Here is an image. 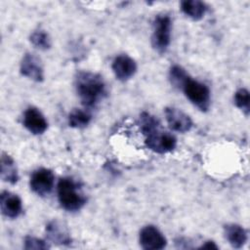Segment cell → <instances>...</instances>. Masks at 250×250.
Instances as JSON below:
<instances>
[{"label": "cell", "instance_id": "1", "mask_svg": "<svg viewBox=\"0 0 250 250\" xmlns=\"http://www.w3.org/2000/svg\"><path fill=\"white\" fill-rule=\"evenodd\" d=\"M76 93L85 107L95 106L106 95L103 77L95 72L80 71L75 77Z\"/></svg>", "mask_w": 250, "mask_h": 250}, {"label": "cell", "instance_id": "2", "mask_svg": "<svg viewBox=\"0 0 250 250\" xmlns=\"http://www.w3.org/2000/svg\"><path fill=\"white\" fill-rule=\"evenodd\" d=\"M58 198L66 211H78L86 203V197L79 191L76 183L70 178H62L58 183Z\"/></svg>", "mask_w": 250, "mask_h": 250}, {"label": "cell", "instance_id": "3", "mask_svg": "<svg viewBox=\"0 0 250 250\" xmlns=\"http://www.w3.org/2000/svg\"><path fill=\"white\" fill-rule=\"evenodd\" d=\"M181 90H183L190 103L201 111H207L209 109L211 104L210 90L205 84L194 80L189 76L184 83Z\"/></svg>", "mask_w": 250, "mask_h": 250}, {"label": "cell", "instance_id": "4", "mask_svg": "<svg viewBox=\"0 0 250 250\" xmlns=\"http://www.w3.org/2000/svg\"><path fill=\"white\" fill-rule=\"evenodd\" d=\"M172 21L167 15H158L153 21L151 45L155 51L162 54L166 52L171 42Z\"/></svg>", "mask_w": 250, "mask_h": 250}, {"label": "cell", "instance_id": "5", "mask_svg": "<svg viewBox=\"0 0 250 250\" xmlns=\"http://www.w3.org/2000/svg\"><path fill=\"white\" fill-rule=\"evenodd\" d=\"M144 135L146 136L145 144L146 147L159 154L170 152L177 146L176 138L172 134L163 131L161 129V125Z\"/></svg>", "mask_w": 250, "mask_h": 250}, {"label": "cell", "instance_id": "6", "mask_svg": "<svg viewBox=\"0 0 250 250\" xmlns=\"http://www.w3.org/2000/svg\"><path fill=\"white\" fill-rule=\"evenodd\" d=\"M55 176L52 170L47 168H39L35 170L29 181L30 188L39 196L48 195L54 188Z\"/></svg>", "mask_w": 250, "mask_h": 250}, {"label": "cell", "instance_id": "7", "mask_svg": "<svg viewBox=\"0 0 250 250\" xmlns=\"http://www.w3.org/2000/svg\"><path fill=\"white\" fill-rule=\"evenodd\" d=\"M140 244L146 250H160L166 247L167 239L154 226H146L140 231Z\"/></svg>", "mask_w": 250, "mask_h": 250}, {"label": "cell", "instance_id": "8", "mask_svg": "<svg viewBox=\"0 0 250 250\" xmlns=\"http://www.w3.org/2000/svg\"><path fill=\"white\" fill-rule=\"evenodd\" d=\"M21 73L35 81V82H42L44 80V69L41 62V60L32 53H26L21 62L20 66Z\"/></svg>", "mask_w": 250, "mask_h": 250}, {"label": "cell", "instance_id": "9", "mask_svg": "<svg viewBox=\"0 0 250 250\" xmlns=\"http://www.w3.org/2000/svg\"><path fill=\"white\" fill-rule=\"evenodd\" d=\"M165 117L169 127L179 133H186L192 127V121L190 117L176 107H166Z\"/></svg>", "mask_w": 250, "mask_h": 250}, {"label": "cell", "instance_id": "10", "mask_svg": "<svg viewBox=\"0 0 250 250\" xmlns=\"http://www.w3.org/2000/svg\"><path fill=\"white\" fill-rule=\"evenodd\" d=\"M22 123L23 126L34 135H41L48 128V122L42 112L33 106L28 107L24 111Z\"/></svg>", "mask_w": 250, "mask_h": 250}, {"label": "cell", "instance_id": "11", "mask_svg": "<svg viewBox=\"0 0 250 250\" xmlns=\"http://www.w3.org/2000/svg\"><path fill=\"white\" fill-rule=\"evenodd\" d=\"M112 71L120 81L130 79L137 71L136 62L127 55H119L112 62Z\"/></svg>", "mask_w": 250, "mask_h": 250}, {"label": "cell", "instance_id": "12", "mask_svg": "<svg viewBox=\"0 0 250 250\" xmlns=\"http://www.w3.org/2000/svg\"><path fill=\"white\" fill-rule=\"evenodd\" d=\"M1 212L7 218L15 219L19 217L22 211V203L21 198L10 191H3L0 195Z\"/></svg>", "mask_w": 250, "mask_h": 250}, {"label": "cell", "instance_id": "13", "mask_svg": "<svg viewBox=\"0 0 250 250\" xmlns=\"http://www.w3.org/2000/svg\"><path fill=\"white\" fill-rule=\"evenodd\" d=\"M47 238L59 245H68L71 243V237L67 228L60 221H52L46 226Z\"/></svg>", "mask_w": 250, "mask_h": 250}, {"label": "cell", "instance_id": "14", "mask_svg": "<svg viewBox=\"0 0 250 250\" xmlns=\"http://www.w3.org/2000/svg\"><path fill=\"white\" fill-rule=\"evenodd\" d=\"M224 233L229 243L236 249L241 248L247 241V231L237 224H228L224 227Z\"/></svg>", "mask_w": 250, "mask_h": 250}, {"label": "cell", "instance_id": "15", "mask_svg": "<svg viewBox=\"0 0 250 250\" xmlns=\"http://www.w3.org/2000/svg\"><path fill=\"white\" fill-rule=\"evenodd\" d=\"M181 10L191 20L199 21L204 17L207 11V6L199 0H185L181 2Z\"/></svg>", "mask_w": 250, "mask_h": 250}, {"label": "cell", "instance_id": "16", "mask_svg": "<svg viewBox=\"0 0 250 250\" xmlns=\"http://www.w3.org/2000/svg\"><path fill=\"white\" fill-rule=\"evenodd\" d=\"M1 179L11 185H15L19 180L16 163L7 153H2L1 156Z\"/></svg>", "mask_w": 250, "mask_h": 250}, {"label": "cell", "instance_id": "17", "mask_svg": "<svg viewBox=\"0 0 250 250\" xmlns=\"http://www.w3.org/2000/svg\"><path fill=\"white\" fill-rule=\"evenodd\" d=\"M91 114L87 110L75 108L68 114V125L72 128H85L91 121Z\"/></svg>", "mask_w": 250, "mask_h": 250}, {"label": "cell", "instance_id": "18", "mask_svg": "<svg viewBox=\"0 0 250 250\" xmlns=\"http://www.w3.org/2000/svg\"><path fill=\"white\" fill-rule=\"evenodd\" d=\"M29 40L31 44L42 51H46L51 48L52 46V41L50 38V35L48 32H46L43 29H36L34 30L29 37Z\"/></svg>", "mask_w": 250, "mask_h": 250}, {"label": "cell", "instance_id": "19", "mask_svg": "<svg viewBox=\"0 0 250 250\" xmlns=\"http://www.w3.org/2000/svg\"><path fill=\"white\" fill-rule=\"evenodd\" d=\"M189 77L188 73L186 71L185 68H183L182 66L178 65V64H175L173 65L171 68H170V71H169V79H170V82L171 84L181 90L184 83L186 82V80Z\"/></svg>", "mask_w": 250, "mask_h": 250}, {"label": "cell", "instance_id": "20", "mask_svg": "<svg viewBox=\"0 0 250 250\" xmlns=\"http://www.w3.org/2000/svg\"><path fill=\"white\" fill-rule=\"evenodd\" d=\"M234 104L247 116L250 111V96L245 88L238 89L234 94Z\"/></svg>", "mask_w": 250, "mask_h": 250}, {"label": "cell", "instance_id": "21", "mask_svg": "<svg viewBox=\"0 0 250 250\" xmlns=\"http://www.w3.org/2000/svg\"><path fill=\"white\" fill-rule=\"evenodd\" d=\"M50 246L42 239L33 236H26L24 239V249H36V250H46Z\"/></svg>", "mask_w": 250, "mask_h": 250}, {"label": "cell", "instance_id": "22", "mask_svg": "<svg viewBox=\"0 0 250 250\" xmlns=\"http://www.w3.org/2000/svg\"><path fill=\"white\" fill-rule=\"evenodd\" d=\"M199 248H201V249H218V246L213 241H206Z\"/></svg>", "mask_w": 250, "mask_h": 250}]
</instances>
